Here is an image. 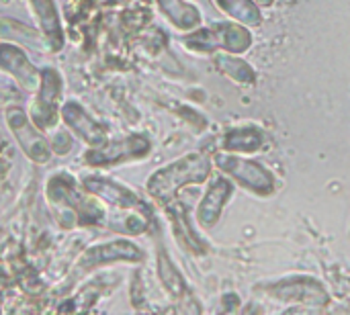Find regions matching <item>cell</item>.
<instances>
[{
  "mask_svg": "<svg viewBox=\"0 0 350 315\" xmlns=\"http://www.w3.org/2000/svg\"><path fill=\"white\" fill-rule=\"evenodd\" d=\"M45 199L53 219L64 230L92 228L105 221L103 201L90 195L70 172H55L45 184Z\"/></svg>",
  "mask_w": 350,
  "mask_h": 315,
  "instance_id": "6da1fadb",
  "label": "cell"
},
{
  "mask_svg": "<svg viewBox=\"0 0 350 315\" xmlns=\"http://www.w3.org/2000/svg\"><path fill=\"white\" fill-rule=\"evenodd\" d=\"M211 172V162L205 154H189L160 168L148 178V193L160 203H170L187 184L203 182Z\"/></svg>",
  "mask_w": 350,
  "mask_h": 315,
  "instance_id": "7a4b0ae2",
  "label": "cell"
},
{
  "mask_svg": "<svg viewBox=\"0 0 350 315\" xmlns=\"http://www.w3.org/2000/svg\"><path fill=\"white\" fill-rule=\"evenodd\" d=\"M62 96H64L62 74L51 66L41 68L39 86L35 90V98H33V105L29 109V117L43 133H49L59 125L62 105H64Z\"/></svg>",
  "mask_w": 350,
  "mask_h": 315,
  "instance_id": "3957f363",
  "label": "cell"
},
{
  "mask_svg": "<svg viewBox=\"0 0 350 315\" xmlns=\"http://www.w3.org/2000/svg\"><path fill=\"white\" fill-rule=\"evenodd\" d=\"M4 121H6L8 131L16 139L21 152L27 156V160H31L33 164H39V166H45L51 162V158H53L51 143L47 141L43 131L31 121L29 113L23 107H16V105L8 107L4 111Z\"/></svg>",
  "mask_w": 350,
  "mask_h": 315,
  "instance_id": "277c9868",
  "label": "cell"
},
{
  "mask_svg": "<svg viewBox=\"0 0 350 315\" xmlns=\"http://www.w3.org/2000/svg\"><path fill=\"white\" fill-rule=\"evenodd\" d=\"M142 260H144V252L129 240H111V242L94 244V246L86 248L74 262L70 283H74L103 266H111L117 262H142Z\"/></svg>",
  "mask_w": 350,
  "mask_h": 315,
  "instance_id": "5b68a950",
  "label": "cell"
},
{
  "mask_svg": "<svg viewBox=\"0 0 350 315\" xmlns=\"http://www.w3.org/2000/svg\"><path fill=\"white\" fill-rule=\"evenodd\" d=\"M185 47L193 51H205L213 53L217 49H228L232 53H244L252 45V37L248 29L236 23H215L213 27L199 29L183 39Z\"/></svg>",
  "mask_w": 350,
  "mask_h": 315,
  "instance_id": "8992f818",
  "label": "cell"
},
{
  "mask_svg": "<svg viewBox=\"0 0 350 315\" xmlns=\"http://www.w3.org/2000/svg\"><path fill=\"white\" fill-rule=\"evenodd\" d=\"M150 150H152V141L142 133H133L117 141H107L100 148H90L82 160L92 168H115L146 158Z\"/></svg>",
  "mask_w": 350,
  "mask_h": 315,
  "instance_id": "52a82bcc",
  "label": "cell"
},
{
  "mask_svg": "<svg viewBox=\"0 0 350 315\" xmlns=\"http://www.w3.org/2000/svg\"><path fill=\"white\" fill-rule=\"evenodd\" d=\"M215 164L248 191H254L258 195H271L275 189L273 174L256 162L238 158L234 154H217Z\"/></svg>",
  "mask_w": 350,
  "mask_h": 315,
  "instance_id": "ba28073f",
  "label": "cell"
},
{
  "mask_svg": "<svg viewBox=\"0 0 350 315\" xmlns=\"http://www.w3.org/2000/svg\"><path fill=\"white\" fill-rule=\"evenodd\" d=\"M82 187L94 195L96 199H100L103 203L111 205V207H117V209H125V211H142V213H148V207L146 203L142 201V197L131 191L129 187L117 182V180H111V178H105V176H98V174H90L82 180Z\"/></svg>",
  "mask_w": 350,
  "mask_h": 315,
  "instance_id": "9c48e42d",
  "label": "cell"
},
{
  "mask_svg": "<svg viewBox=\"0 0 350 315\" xmlns=\"http://www.w3.org/2000/svg\"><path fill=\"white\" fill-rule=\"evenodd\" d=\"M0 70L29 92H35L39 86L41 68L31 61V57L18 43L4 39L0 41Z\"/></svg>",
  "mask_w": 350,
  "mask_h": 315,
  "instance_id": "30bf717a",
  "label": "cell"
},
{
  "mask_svg": "<svg viewBox=\"0 0 350 315\" xmlns=\"http://www.w3.org/2000/svg\"><path fill=\"white\" fill-rule=\"evenodd\" d=\"M62 121L88 148H100L109 141L105 127L94 117H90L88 111L76 100H68L62 105Z\"/></svg>",
  "mask_w": 350,
  "mask_h": 315,
  "instance_id": "8fae6325",
  "label": "cell"
},
{
  "mask_svg": "<svg viewBox=\"0 0 350 315\" xmlns=\"http://www.w3.org/2000/svg\"><path fill=\"white\" fill-rule=\"evenodd\" d=\"M27 2L37 23V29L43 37L45 49L51 53H59L66 45V33L55 0H27Z\"/></svg>",
  "mask_w": 350,
  "mask_h": 315,
  "instance_id": "7c38bea8",
  "label": "cell"
},
{
  "mask_svg": "<svg viewBox=\"0 0 350 315\" xmlns=\"http://www.w3.org/2000/svg\"><path fill=\"white\" fill-rule=\"evenodd\" d=\"M232 193H234V184L228 178H221V176L215 178L209 184V189H207V193H205V197H203V201H201V205L197 209L199 223L205 225V228H211L219 219L221 209H224V205H226V201L230 199Z\"/></svg>",
  "mask_w": 350,
  "mask_h": 315,
  "instance_id": "4fadbf2b",
  "label": "cell"
},
{
  "mask_svg": "<svg viewBox=\"0 0 350 315\" xmlns=\"http://www.w3.org/2000/svg\"><path fill=\"white\" fill-rule=\"evenodd\" d=\"M162 14L180 31H191L201 23V12L197 6L185 2V0H156Z\"/></svg>",
  "mask_w": 350,
  "mask_h": 315,
  "instance_id": "5bb4252c",
  "label": "cell"
},
{
  "mask_svg": "<svg viewBox=\"0 0 350 315\" xmlns=\"http://www.w3.org/2000/svg\"><path fill=\"white\" fill-rule=\"evenodd\" d=\"M0 39L4 41H12L18 45H27L33 49H45L43 37L39 33V29H31L29 25L14 20V18H0Z\"/></svg>",
  "mask_w": 350,
  "mask_h": 315,
  "instance_id": "9a60e30c",
  "label": "cell"
},
{
  "mask_svg": "<svg viewBox=\"0 0 350 315\" xmlns=\"http://www.w3.org/2000/svg\"><path fill=\"white\" fill-rule=\"evenodd\" d=\"M265 141V135L254 129V127H242V129H234L228 131L224 137V150L226 152H242V154H250L256 152Z\"/></svg>",
  "mask_w": 350,
  "mask_h": 315,
  "instance_id": "2e32d148",
  "label": "cell"
},
{
  "mask_svg": "<svg viewBox=\"0 0 350 315\" xmlns=\"http://www.w3.org/2000/svg\"><path fill=\"white\" fill-rule=\"evenodd\" d=\"M217 6L242 25H260L262 14L256 0H215Z\"/></svg>",
  "mask_w": 350,
  "mask_h": 315,
  "instance_id": "e0dca14e",
  "label": "cell"
},
{
  "mask_svg": "<svg viewBox=\"0 0 350 315\" xmlns=\"http://www.w3.org/2000/svg\"><path fill=\"white\" fill-rule=\"evenodd\" d=\"M215 64H217V68H219L224 74H228L232 80H236V82H240V84H250V82H254V72H252V68H250L246 61H242L240 57H236V55L219 53V55H215Z\"/></svg>",
  "mask_w": 350,
  "mask_h": 315,
  "instance_id": "ac0fdd59",
  "label": "cell"
},
{
  "mask_svg": "<svg viewBox=\"0 0 350 315\" xmlns=\"http://www.w3.org/2000/svg\"><path fill=\"white\" fill-rule=\"evenodd\" d=\"M158 273H160V279L164 283V287L174 295V297H180L185 293V283H183V277L176 273V269L172 266V262L168 260V256L164 252L158 254Z\"/></svg>",
  "mask_w": 350,
  "mask_h": 315,
  "instance_id": "d6986e66",
  "label": "cell"
},
{
  "mask_svg": "<svg viewBox=\"0 0 350 315\" xmlns=\"http://www.w3.org/2000/svg\"><path fill=\"white\" fill-rule=\"evenodd\" d=\"M51 150L57 156H66L72 150V137H70V133L68 131H57L55 137H53V141H51Z\"/></svg>",
  "mask_w": 350,
  "mask_h": 315,
  "instance_id": "ffe728a7",
  "label": "cell"
},
{
  "mask_svg": "<svg viewBox=\"0 0 350 315\" xmlns=\"http://www.w3.org/2000/svg\"><path fill=\"white\" fill-rule=\"evenodd\" d=\"M273 2H275V0H256V4H258V6H271Z\"/></svg>",
  "mask_w": 350,
  "mask_h": 315,
  "instance_id": "44dd1931",
  "label": "cell"
}]
</instances>
